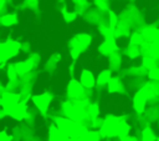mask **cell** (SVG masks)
Here are the masks:
<instances>
[{
	"mask_svg": "<svg viewBox=\"0 0 159 141\" xmlns=\"http://www.w3.org/2000/svg\"><path fill=\"white\" fill-rule=\"evenodd\" d=\"M12 65H14V67L19 75H24V74H27L32 70L35 62L32 59H26L25 61H19V62L12 64Z\"/></svg>",
	"mask_w": 159,
	"mask_h": 141,
	"instance_id": "obj_5",
	"label": "cell"
},
{
	"mask_svg": "<svg viewBox=\"0 0 159 141\" xmlns=\"http://www.w3.org/2000/svg\"><path fill=\"white\" fill-rule=\"evenodd\" d=\"M117 24H118L117 15H116L113 11H111V10H109V27H111V29H116Z\"/></svg>",
	"mask_w": 159,
	"mask_h": 141,
	"instance_id": "obj_17",
	"label": "cell"
},
{
	"mask_svg": "<svg viewBox=\"0 0 159 141\" xmlns=\"http://www.w3.org/2000/svg\"><path fill=\"white\" fill-rule=\"evenodd\" d=\"M139 49L137 47V46H134V45H129V47H128V50H127V55L129 56V57H137L138 55H139Z\"/></svg>",
	"mask_w": 159,
	"mask_h": 141,
	"instance_id": "obj_16",
	"label": "cell"
},
{
	"mask_svg": "<svg viewBox=\"0 0 159 141\" xmlns=\"http://www.w3.org/2000/svg\"><path fill=\"white\" fill-rule=\"evenodd\" d=\"M0 141H11V140L5 132H0Z\"/></svg>",
	"mask_w": 159,
	"mask_h": 141,
	"instance_id": "obj_21",
	"label": "cell"
},
{
	"mask_svg": "<svg viewBox=\"0 0 159 141\" xmlns=\"http://www.w3.org/2000/svg\"><path fill=\"white\" fill-rule=\"evenodd\" d=\"M108 86H109V91L111 92H117V91H120L122 89V84H120V81H119V79H117V77H114V79H112L111 77V80L108 81Z\"/></svg>",
	"mask_w": 159,
	"mask_h": 141,
	"instance_id": "obj_12",
	"label": "cell"
},
{
	"mask_svg": "<svg viewBox=\"0 0 159 141\" xmlns=\"http://www.w3.org/2000/svg\"><path fill=\"white\" fill-rule=\"evenodd\" d=\"M81 84H82V86L86 87V89H92V87H94L96 80H94V76H93L92 71L84 69V70L81 72Z\"/></svg>",
	"mask_w": 159,
	"mask_h": 141,
	"instance_id": "obj_6",
	"label": "cell"
},
{
	"mask_svg": "<svg viewBox=\"0 0 159 141\" xmlns=\"http://www.w3.org/2000/svg\"><path fill=\"white\" fill-rule=\"evenodd\" d=\"M0 22L4 26H12L17 22V17L15 14H5L0 17Z\"/></svg>",
	"mask_w": 159,
	"mask_h": 141,
	"instance_id": "obj_11",
	"label": "cell"
},
{
	"mask_svg": "<svg viewBox=\"0 0 159 141\" xmlns=\"http://www.w3.org/2000/svg\"><path fill=\"white\" fill-rule=\"evenodd\" d=\"M91 36L87 34H78L71 40V56L73 59H77L82 51H84L91 45Z\"/></svg>",
	"mask_w": 159,
	"mask_h": 141,
	"instance_id": "obj_1",
	"label": "cell"
},
{
	"mask_svg": "<svg viewBox=\"0 0 159 141\" xmlns=\"http://www.w3.org/2000/svg\"><path fill=\"white\" fill-rule=\"evenodd\" d=\"M5 2H6V0H0V10L5 6Z\"/></svg>",
	"mask_w": 159,
	"mask_h": 141,
	"instance_id": "obj_22",
	"label": "cell"
},
{
	"mask_svg": "<svg viewBox=\"0 0 159 141\" xmlns=\"http://www.w3.org/2000/svg\"><path fill=\"white\" fill-rule=\"evenodd\" d=\"M21 49V44L15 40H6L0 42V64H5L9 59L17 55Z\"/></svg>",
	"mask_w": 159,
	"mask_h": 141,
	"instance_id": "obj_2",
	"label": "cell"
},
{
	"mask_svg": "<svg viewBox=\"0 0 159 141\" xmlns=\"http://www.w3.org/2000/svg\"><path fill=\"white\" fill-rule=\"evenodd\" d=\"M83 92H84V89H83L81 82H78L76 80H71L70 81V84H68V94H70V96H72L75 99H78V97H81L83 95Z\"/></svg>",
	"mask_w": 159,
	"mask_h": 141,
	"instance_id": "obj_7",
	"label": "cell"
},
{
	"mask_svg": "<svg viewBox=\"0 0 159 141\" xmlns=\"http://www.w3.org/2000/svg\"><path fill=\"white\" fill-rule=\"evenodd\" d=\"M117 50H118V47L116 45V41H114V37L113 36L106 37L104 42H102V45L99 46V51L103 55H113Z\"/></svg>",
	"mask_w": 159,
	"mask_h": 141,
	"instance_id": "obj_4",
	"label": "cell"
},
{
	"mask_svg": "<svg viewBox=\"0 0 159 141\" xmlns=\"http://www.w3.org/2000/svg\"><path fill=\"white\" fill-rule=\"evenodd\" d=\"M143 141H153L154 139H153V135H152V132H150V130H144V132H143Z\"/></svg>",
	"mask_w": 159,
	"mask_h": 141,
	"instance_id": "obj_20",
	"label": "cell"
},
{
	"mask_svg": "<svg viewBox=\"0 0 159 141\" xmlns=\"http://www.w3.org/2000/svg\"><path fill=\"white\" fill-rule=\"evenodd\" d=\"M143 40H144V37H143L142 34H139V32H134V34H132V36H130L129 45L138 46V45H140V44L143 42Z\"/></svg>",
	"mask_w": 159,
	"mask_h": 141,
	"instance_id": "obj_13",
	"label": "cell"
},
{
	"mask_svg": "<svg viewBox=\"0 0 159 141\" xmlns=\"http://www.w3.org/2000/svg\"><path fill=\"white\" fill-rule=\"evenodd\" d=\"M144 40L150 42H159V29L158 27H145L142 31Z\"/></svg>",
	"mask_w": 159,
	"mask_h": 141,
	"instance_id": "obj_8",
	"label": "cell"
},
{
	"mask_svg": "<svg viewBox=\"0 0 159 141\" xmlns=\"http://www.w3.org/2000/svg\"><path fill=\"white\" fill-rule=\"evenodd\" d=\"M148 77L150 79V80H154V81H159V67H153V69H150L149 70V72H148Z\"/></svg>",
	"mask_w": 159,
	"mask_h": 141,
	"instance_id": "obj_15",
	"label": "cell"
},
{
	"mask_svg": "<svg viewBox=\"0 0 159 141\" xmlns=\"http://www.w3.org/2000/svg\"><path fill=\"white\" fill-rule=\"evenodd\" d=\"M143 66H144L145 69H148V70L153 69V67L155 66V59L152 57V56H149V55H145V56L143 57Z\"/></svg>",
	"mask_w": 159,
	"mask_h": 141,
	"instance_id": "obj_14",
	"label": "cell"
},
{
	"mask_svg": "<svg viewBox=\"0 0 159 141\" xmlns=\"http://www.w3.org/2000/svg\"><path fill=\"white\" fill-rule=\"evenodd\" d=\"M150 96V92H149V89L148 87H142L137 94H135V97H134V107L138 112H142L144 110V105H145V101Z\"/></svg>",
	"mask_w": 159,
	"mask_h": 141,
	"instance_id": "obj_3",
	"label": "cell"
},
{
	"mask_svg": "<svg viewBox=\"0 0 159 141\" xmlns=\"http://www.w3.org/2000/svg\"><path fill=\"white\" fill-rule=\"evenodd\" d=\"M62 14H63V17H65V20H66L67 22H71V21H73V20L76 19V14H75V12H68V11L66 10V7L62 10Z\"/></svg>",
	"mask_w": 159,
	"mask_h": 141,
	"instance_id": "obj_19",
	"label": "cell"
},
{
	"mask_svg": "<svg viewBox=\"0 0 159 141\" xmlns=\"http://www.w3.org/2000/svg\"><path fill=\"white\" fill-rule=\"evenodd\" d=\"M111 76H112L111 70H102V71L99 72L97 80H96V84L99 85V86H104V85H107L108 81L111 80Z\"/></svg>",
	"mask_w": 159,
	"mask_h": 141,
	"instance_id": "obj_10",
	"label": "cell"
},
{
	"mask_svg": "<svg viewBox=\"0 0 159 141\" xmlns=\"http://www.w3.org/2000/svg\"><path fill=\"white\" fill-rule=\"evenodd\" d=\"M17 75H19V74L16 72V70H15L14 65H10V66L7 67V77H9L11 81H14V80H16Z\"/></svg>",
	"mask_w": 159,
	"mask_h": 141,
	"instance_id": "obj_18",
	"label": "cell"
},
{
	"mask_svg": "<svg viewBox=\"0 0 159 141\" xmlns=\"http://www.w3.org/2000/svg\"><path fill=\"white\" fill-rule=\"evenodd\" d=\"M34 102L36 104V106L41 110V111H46L47 110V106L51 101V96L48 94H42V95H39V96H34Z\"/></svg>",
	"mask_w": 159,
	"mask_h": 141,
	"instance_id": "obj_9",
	"label": "cell"
}]
</instances>
